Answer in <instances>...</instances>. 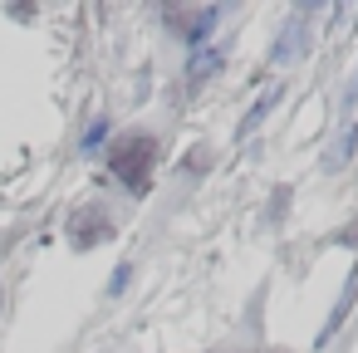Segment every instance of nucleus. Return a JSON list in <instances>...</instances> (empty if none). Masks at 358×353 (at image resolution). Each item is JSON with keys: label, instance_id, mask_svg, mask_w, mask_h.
<instances>
[{"label": "nucleus", "instance_id": "3", "mask_svg": "<svg viewBox=\"0 0 358 353\" xmlns=\"http://www.w3.org/2000/svg\"><path fill=\"white\" fill-rule=\"evenodd\" d=\"M353 147H358V123H348V128L338 133V143L329 147V157H324V167H329V172H338V167H348V157H353Z\"/></svg>", "mask_w": 358, "mask_h": 353}, {"label": "nucleus", "instance_id": "5", "mask_svg": "<svg viewBox=\"0 0 358 353\" xmlns=\"http://www.w3.org/2000/svg\"><path fill=\"white\" fill-rule=\"evenodd\" d=\"M108 138V118H94L89 128H84V138H79V152L89 157V152H99V143Z\"/></svg>", "mask_w": 358, "mask_h": 353}, {"label": "nucleus", "instance_id": "7", "mask_svg": "<svg viewBox=\"0 0 358 353\" xmlns=\"http://www.w3.org/2000/svg\"><path fill=\"white\" fill-rule=\"evenodd\" d=\"M128 275H133V265H118V270H113V280H108V289H113V294H123V289H128Z\"/></svg>", "mask_w": 358, "mask_h": 353}, {"label": "nucleus", "instance_id": "8", "mask_svg": "<svg viewBox=\"0 0 358 353\" xmlns=\"http://www.w3.org/2000/svg\"><path fill=\"white\" fill-rule=\"evenodd\" d=\"M0 299H6V294H0Z\"/></svg>", "mask_w": 358, "mask_h": 353}, {"label": "nucleus", "instance_id": "6", "mask_svg": "<svg viewBox=\"0 0 358 353\" xmlns=\"http://www.w3.org/2000/svg\"><path fill=\"white\" fill-rule=\"evenodd\" d=\"M275 99H280V89H270V94H260V103H255V108L245 113V128H260V118H265V113L275 108Z\"/></svg>", "mask_w": 358, "mask_h": 353}, {"label": "nucleus", "instance_id": "2", "mask_svg": "<svg viewBox=\"0 0 358 353\" xmlns=\"http://www.w3.org/2000/svg\"><path fill=\"white\" fill-rule=\"evenodd\" d=\"M304 40H309V30H304V20H289L285 30H280V40H275V50H270V64H294L299 55H304Z\"/></svg>", "mask_w": 358, "mask_h": 353}, {"label": "nucleus", "instance_id": "4", "mask_svg": "<svg viewBox=\"0 0 358 353\" xmlns=\"http://www.w3.org/2000/svg\"><path fill=\"white\" fill-rule=\"evenodd\" d=\"M216 15H221V10H201V15L192 20V30H187V45H192V50H206V35L216 30Z\"/></svg>", "mask_w": 358, "mask_h": 353}, {"label": "nucleus", "instance_id": "1", "mask_svg": "<svg viewBox=\"0 0 358 353\" xmlns=\"http://www.w3.org/2000/svg\"><path fill=\"white\" fill-rule=\"evenodd\" d=\"M148 152H152V143H148V138L123 143V147H118V157H113L118 177H123V182H133V187H143V177H148Z\"/></svg>", "mask_w": 358, "mask_h": 353}]
</instances>
